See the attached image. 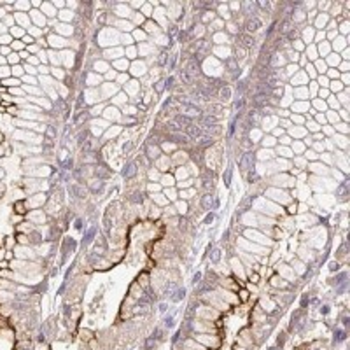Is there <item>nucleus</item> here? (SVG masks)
Listing matches in <instances>:
<instances>
[{
  "label": "nucleus",
  "mask_w": 350,
  "mask_h": 350,
  "mask_svg": "<svg viewBox=\"0 0 350 350\" xmlns=\"http://www.w3.org/2000/svg\"><path fill=\"white\" fill-rule=\"evenodd\" d=\"M135 173H137V163H128L123 170V177L131 179V177H135Z\"/></svg>",
  "instance_id": "obj_10"
},
{
  "label": "nucleus",
  "mask_w": 350,
  "mask_h": 350,
  "mask_svg": "<svg viewBox=\"0 0 350 350\" xmlns=\"http://www.w3.org/2000/svg\"><path fill=\"white\" fill-rule=\"evenodd\" d=\"M88 116H89V114H88V111H82V112H79V114H77L76 117H74V123L81 124V123H82V121H86V119H88Z\"/></svg>",
  "instance_id": "obj_27"
},
{
  "label": "nucleus",
  "mask_w": 350,
  "mask_h": 350,
  "mask_svg": "<svg viewBox=\"0 0 350 350\" xmlns=\"http://www.w3.org/2000/svg\"><path fill=\"white\" fill-rule=\"evenodd\" d=\"M191 158H193V160H195L196 163H200V165H201V160H203V158H201V154H200V152H196V151H195L193 154H191Z\"/></svg>",
  "instance_id": "obj_39"
},
{
  "label": "nucleus",
  "mask_w": 350,
  "mask_h": 350,
  "mask_svg": "<svg viewBox=\"0 0 350 350\" xmlns=\"http://www.w3.org/2000/svg\"><path fill=\"white\" fill-rule=\"evenodd\" d=\"M240 147L244 149L245 152H249V151H252V147H254V142L250 140V138H244L242 142H240Z\"/></svg>",
  "instance_id": "obj_21"
},
{
  "label": "nucleus",
  "mask_w": 350,
  "mask_h": 350,
  "mask_svg": "<svg viewBox=\"0 0 350 350\" xmlns=\"http://www.w3.org/2000/svg\"><path fill=\"white\" fill-rule=\"evenodd\" d=\"M186 224H187V222H186V219H182V221H180V229H186V228H187Z\"/></svg>",
  "instance_id": "obj_51"
},
{
  "label": "nucleus",
  "mask_w": 350,
  "mask_h": 350,
  "mask_svg": "<svg viewBox=\"0 0 350 350\" xmlns=\"http://www.w3.org/2000/svg\"><path fill=\"white\" fill-rule=\"evenodd\" d=\"M180 111H184V112H186L184 116H187L189 119H191V117H196V116H200V112H201V111L198 109V107H195L193 103H187V105L180 107Z\"/></svg>",
  "instance_id": "obj_5"
},
{
  "label": "nucleus",
  "mask_w": 350,
  "mask_h": 350,
  "mask_svg": "<svg viewBox=\"0 0 350 350\" xmlns=\"http://www.w3.org/2000/svg\"><path fill=\"white\" fill-rule=\"evenodd\" d=\"M236 121H238V116H235V117H233V121L229 123V128H228V138H231L233 135H235V130H236Z\"/></svg>",
  "instance_id": "obj_23"
},
{
  "label": "nucleus",
  "mask_w": 350,
  "mask_h": 350,
  "mask_svg": "<svg viewBox=\"0 0 350 350\" xmlns=\"http://www.w3.org/2000/svg\"><path fill=\"white\" fill-rule=\"evenodd\" d=\"M238 44H242L244 47H252V46L256 44V40H254L252 35L244 33V35H238Z\"/></svg>",
  "instance_id": "obj_7"
},
{
  "label": "nucleus",
  "mask_w": 350,
  "mask_h": 350,
  "mask_svg": "<svg viewBox=\"0 0 350 350\" xmlns=\"http://www.w3.org/2000/svg\"><path fill=\"white\" fill-rule=\"evenodd\" d=\"M261 28V19L256 18V16H252V18H249L247 23H245V30H247V33L250 35V33H254V32H257Z\"/></svg>",
  "instance_id": "obj_3"
},
{
  "label": "nucleus",
  "mask_w": 350,
  "mask_h": 350,
  "mask_svg": "<svg viewBox=\"0 0 350 350\" xmlns=\"http://www.w3.org/2000/svg\"><path fill=\"white\" fill-rule=\"evenodd\" d=\"M187 138H200L201 137V128L200 126H195V124H191V126H187Z\"/></svg>",
  "instance_id": "obj_11"
},
{
  "label": "nucleus",
  "mask_w": 350,
  "mask_h": 350,
  "mask_svg": "<svg viewBox=\"0 0 350 350\" xmlns=\"http://www.w3.org/2000/svg\"><path fill=\"white\" fill-rule=\"evenodd\" d=\"M168 137L172 138L173 142H177V144H182V145H186V144L189 142V138H187V135H186V133H182V131H177V133H170Z\"/></svg>",
  "instance_id": "obj_6"
},
{
  "label": "nucleus",
  "mask_w": 350,
  "mask_h": 350,
  "mask_svg": "<svg viewBox=\"0 0 350 350\" xmlns=\"http://www.w3.org/2000/svg\"><path fill=\"white\" fill-rule=\"evenodd\" d=\"M95 233H96V228H91V229H88L84 240H82V244H84V245L91 244V242H93V238H95Z\"/></svg>",
  "instance_id": "obj_22"
},
{
  "label": "nucleus",
  "mask_w": 350,
  "mask_h": 350,
  "mask_svg": "<svg viewBox=\"0 0 350 350\" xmlns=\"http://www.w3.org/2000/svg\"><path fill=\"white\" fill-rule=\"evenodd\" d=\"M224 65L228 67V70H229V72H235V76H240V68H238V63H236L235 58H228Z\"/></svg>",
  "instance_id": "obj_14"
},
{
  "label": "nucleus",
  "mask_w": 350,
  "mask_h": 350,
  "mask_svg": "<svg viewBox=\"0 0 350 350\" xmlns=\"http://www.w3.org/2000/svg\"><path fill=\"white\" fill-rule=\"evenodd\" d=\"M231 175H233V168L228 166L226 173H224V184H226V186H229V184H231Z\"/></svg>",
  "instance_id": "obj_29"
},
{
  "label": "nucleus",
  "mask_w": 350,
  "mask_h": 350,
  "mask_svg": "<svg viewBox=\"0 0 350 350\" xmlns=\"http://www.w3.org/2000/svg\"><path fill=\"white\" fill-rule=\"evenodd\" d=\"M210 259H212V263H219V259H221V249H214L212 254H210Z\"/></svg>",
  "instance_id": "obj_30"
},
{
  "label": "nucleus",
  "mask_w": 350,
  "mask_h": 350,
  "mask_svg": "<svg viewBox=\"0 0 350 350\" xmlns=\"http://www.w3.org/2000/svg\"><path fill=\"white\" fill-rule=\"evenodd\" d=\"M105 166H96V170H95V173H96V177L100 179V180H103L105 177H109L111 175V172L109 170H103Z\"/></svg>",
  "instance_id": "obj_20"
},
{
  "label": "nucleus",
  "mask_w": 350,
  "mask_h": 350,
  "mask_svg": "<svg viewBox=\"0 0 350 350\" xmlns=\"http://www.w3.org/2000/svg\"><path fill=\"white\" fill-rule=\"evenodd\" d=\"M145 152H147V156H149L151 160H154V158H158V156H160V149H158V147H152V145H147L145 147Z\"/></svg>",
  "instance_id": "obj_19"
},
{
  "label": "nucleus",
  "mask_w": 350,
  "mask_h": 350,
  "mask_svg": "<svg viewBox=\"0 0 350 350\" xmlns=\"http://www.w3.org/2000/svg\"><path fill=\"white\" fill-rule=\"evenodd\" d=\"M343 338H345V333H343V331H338L336 334H334V340H338V341L343 340Z\"/></svg>",
  "instance_id": "obj_43"
},
{
  "label": "nucleus",
  "mask_w": 350,
  "mask_h": 350,
  "mask_svg": "<svg viewBox=\"0 0 350 350\" xmlns=\"http://www.w3.org/2000/svg\"><path fill=\"white\" fill-rule=\"evenodd\" d=\"M76 228H77V229L82 228V221H81V219H77V221H76Z\"/></svg>",
  "instance_id": "obj_50"
},
{
  "label": "nucleus",
  "mask_w": 350,
  "mask_h": 350,
  "mask_svg": "<svg viewBox=\"0 0 350 350\" xmlns=\"http://www.w3.org/2000/svg\"><path fill=\"white\" fill-rule=\"evenodd\" d=\"M219 98L224 100V102L229 100V98H231V88H229V86H222V88L219 89Z\"/></svg>",
  "instance_id": "obj_17"
},
{
  "label": "nucleus",
  "mask_w": 350,
  "mask_h": 350,
  "mask_svg": "<svg viewBox=\"0 0 350 350\" xmlns=\"http://www.w3.org/2000/svg\"><path fill=\"white\" fill-rule=\"evenodd\" d=\"M46 135H47V138H54V137H56V131H54L53 126H47V130H46Z\"/></svg>",
  "instance_id": "obj_36"
},
{
  "label": "nucleus",
  "mask_w": 350,
  "mask_h": 350,
  "mask_svg": "<svg viewBox=\"0 0 350 350\" xmlns=\"http://www.w3.org/2000/svg\"><path fill=\"white\" fill-rule=\"evenodd\" d=\"M247 89V81H240L238 84H236V91H238V95H242Z\"/></svg>",
  "instance_id": "obj_33"
},
{
  "label": "nucleus",
  "mask_w": 350,
  "mask_h": 350,
  "mask_svg": "<svg viewBox=\"0 0 350 350\" xmlns=\"http://www.w3.org/2000/svg\"><path fill=\"white\" fill-rule=\"evenodd\" d=\"M180 298H184V289H179V291H177V296H173V299H175V301H179Z\"/></svg>",
  "instance_id": "obj_42"
},
{
  "label": "nucleus",
  "mask_w": 350,
  "mask_h": 350,
  "mask_svg": "<svg viewBox=\"0 0 350 350\" xmlns=\"http://www.w3.org/2000/svg\"><path fill=\"white\" fill-rule=\"evenodd\" d=\"M347 186H348L347 182H341V184H340V187H338V191H336V195L340 196L341 200H343V198H347Z\"/></svg>",
  "instance_id": "obj_26"
},
{
  "label": "nucleus",
  "mask_w": 350,
  "mask_h": 350,
  "mask_svg": "<svg viewBox=\"0 0 350 350\" xmlns=\"http://www.w3.org/2000/svg\"><path fill=\"white\" fill-rule=\"evenodd\" d=\"M163 89H165V81H160V82L156 84V91H158V93H161Z\"/></svg>",
  "instance_id": "obj_40"
},
{
  "label": "nucleus",
  "mask_w": 350,
  "mask_h": 350,
  "mask_svg": "<svg viewBox=\"0 0 350 350\" xmlns=\"http://www.w3.org/2000/svg\"><path fill=\"white\" fill-rule=\"evenodd\" d=\"M270 98H271L270 93H256L252 96V103H254V107H257V109H259V107H263V105L266 107V103H268V100H270Z\"/></svg>",
  "instance_id": "obj_4"
},
{
  "label": "nucleus",
  "mask_w": 350,
  "mask_h": 350,
  "mask_svg": "<svg viewBox=\"0 0 350 350\" xmlns=\"http://www.w3.org/2000/svg\"><path fill=\"white\" fill-rule=\"evenodd\" d=\"M77 107H82V95H79V100H77Z\"/></svg>",
  "instance_id": "obj_53"
},
{
  "label": "nucleus",
  "mask_w": 350,
  "mask_h": 350,
  "mask_svg": "<svg viewBox=\"0 0 350 350\" xmlns=\"http://www.w3.org/2000/svg\"><path fill=\"white\" fill-rule=\"evenodd\" d=\"M287 37H289V39H296V37H298V30H291L287 33Z\"/></svg>",
  "instance_id": "obj_45"
},
{
  "label": "nucleus",
  "mask_w": 350,
  "mask_h": 350,
  "mask_svg": "<svg viewBox=\"0 0 350 350\" xmlns=\"http://www.w3.org/2000/svg\"><path fill=\"white\" fill-rule=\"evenodd\" d=\"M30 240L33 242V244H39V242H42V238H40L39 233H32V235H30Z\"/></svg>",
  "instance_id": "obj_38"
},
{
  "label": "nucleus",
  "mask_w": 350,
  "mask_h": 350,
  "mask_svg": "<svg viewBox=\"0 0 350 350\" xmlns=\"http://www.w3.org/2000/svg\"><path fill=\"white\" fill-rule=\"evenodd\" d=\"M77 138H79V140H77V144H79V145H82V142H86L84 138H88V131L79 133V137H77Z\"/></svg>",
  "instance_id": "obj_37"
},
{
  "label": "nucleus",
  "mask_w": 350,
  "mask_h": 350,
  "mask_svg": "<svg viewBox=\"0 0 350 350\" xmlns=\"http://www.w3.org/2000/svg\"><path fill=\"white\" fill-rule=\"evenodd\" d=\"M252 180H257V175L254 173V170H252V173H249V182H252Z\"/></svg>",
  "instance_id": "obj_48"
},
{
  "label": "nucleus",
  "mask_w": 350,
  "mask_h": 350,
  "mask_svg": "<svg viewBox=\"0 0 350 350\" xmlns=\"http://www.w3.org/2000/svg\"><path fill=\"white\" fill-rule=\"evenodd\" d=\"M291 25H293V23H291V19H289V18H285L284 21L280 23V28H279V30H280V33H282V35L289 33V32H291Z\"/></svg>",
  "instance_id": "obj_18"
},
{
  "label": "nucleus",
  "mask_w": 350,
  "mask_h": 350,
  "mask_svg": "<svg viewBox=\"0 0 350 350\" xmlns=\"http://www.w3.org/2000/svg\"><path fill=\"white\" fill-rule=\"evenodd\" d=\"M130 200H131L133 203H142V201H144V195H142V193H135Z\"/></svg>",
  "instance_id": "obj_34"
},
{
  "label": "nucleus",
  "mask_w": 350,
  "mask_h": 350,
  "mask_svg": "<svg viewBox=\"0 0 350 350\" xmlns=\"http://www.w3.org/2000/svg\"><path fill=\"white\" fill-rule=\"evenodd\" d=\"M180 77H182V81H184L186 84H193V81H195L193 77L189 76V74H187L186 70H180Z\"/></svg>",
  "instance_id": "obj_31"
},
{
  "label": "nucleus",
  "mask_w": 350,
  "mask_h": 350,
  "mask_svg": "<svg viewBox=\"0 0 350 350\" xmlns=\"http://www.w3.org/2000/svg\"><path fill=\"white\" fill-rule=\"evenodd\" d=\"M160 63H161V65H165V63H166V53H161L160 54Z\"/></svg>",
  "instance_id": "obj_47"
},
{
  "label": "nucleus",
  "mask_w": 350,
  "mask_h": 350,
  "mask_svg": "<svg viewBox=\"0 0 350 350\" xmlns=\"http://www.w3.org/2000/svg\"><path fill=\"white\" fill-rule=\"evenodd\" d=\"M175 124H177L179 128H180V126L187 128V126H191V124H193V119H189V117H187V116H184V114H177V116H175Z\"/></svg>",
  "instance_id": "obj_9"
},
{
  "label": "nucleus",
  "mask_w": 350,
  "mask_h": 350,
  "mask_svg": "<svg viewBox=\"0 0 350 350\" xmlns=\"http://www.w3.org/2000/svg\"><path fill=\"white\" fill-rule=\"evenodd\" d=\"M244 105H245V98L240 96V98H236V102L233 103V109H235V111H242V109H244Z\"/></svg>",
  "instance_id": "obj_28"
},
{
  "label": "nucleus",
  "mask_w": 350,
  "mask_h": 350,
  "mask_svg": "<svg viewBox=\"0 0 350 350\" xmlns=\"http://www.w3.org/2000/svg\"><path fill=\"white\" fill-rule=\"evenodd\" d=\"M201 207H203V210H208V212L214 208V196L210 193L201 196Z\"/></svg>",
  "instance_id": "obj_8"
},
{
  "label": "nucleus",
  "mask_w": 350,
  "mask_h": 350,
  "mask_svg": "<svg viewBox=\"0 0 350 350\" xmlns=\"http://www.w3.org/2000/svg\"><path fill=\"white\" fill-rule=\"evenodd\" d=\"M200 123L203 124L205 128H210L212 124H215V123H217V117H215V116H212V114L201 116V119H200Z\"/></svg>",
  "instance_id": "obj_12"
},
{
  "label": "nucleus",
  "mask_w": 350,
  "mask_h": 350,
  "mask_svg": "<svg viewBox=\"0 0 350 350\" xmlns=\"http://www.w3.org/2000/svg\"><path fill=\"white\" fill-rule=\"evenodd\" d=\"M214 186V173L212 172H205V177H203V187L205 189H212Z\"/></svg>",
  "instance_id": "obj_15"
},
{
  "label": "nucleus",
  "mask_w": 350,
  "mask_h": 350,
  "mask_svg": "<svg viewBox=\"0 0 350 350\" xmlns=\"http://www.w3.org/2000/svg\"><path fill=\"white\" fill-rule=\"evenodd\" d=\"M252 201H254V196H249L247 200H244V201H242V205L238 207V215H240V214H244V212H247V208L252 205Z\"/></svg>",
  "instance_id": "obj_16"
},
{
  "label": "nucleus",
  "mask_w": 350,
  "mask_h": 350,
  "mask_svg": "<svg viewBox=\"0 0 350 350\" xmlns=\"http://www.w3.org/2000/svg\"><path fill=\"white\" fill-rule=\"evenodd\" d=\"M338 268H340V264H338L336 261H331V263H329V270H331V271L338 270Z\"/></svg>",
  "instance_id": "obj_41"
},
{
  "label": "nucleus",
  "mask_w": 350,
  "mask_h": 350,
  "mask_svg": "<svg viewBox=\"0 0 350 350\" xmlns=\"http://www.w3.org/2000/svg\"><path fill=\"white\" fill-rule=\"evenodd\" d=\"M244 7H245V9H247V14H249V16H250V9L254 11V4H249V2H247V4L244 5Z\"/></svg>",
  "instance_id": "obj_46"
},
{
  "label": "nucleus",
  "mask_w": 350,
  "mask_h": 350,
  "mask_svg": "<svg viewBox=\"0 0 350 350\" xmlns=\"http://www.w3.org/2000/svg\"><path fill=\"white\" fill-rule=\"evenodd\" d=\"M212 221H214V214L210 212V214H208V215H207V217H205V224H210V222H212Z\"/></svg>",
  "instance_id": "obj_44"
},
{
  "label": "nucleus",
  "mask_w": 350,
  "mask_h": 350,
  "mask_svg": "<svg viewBox=\"0 0 350 350\" xmlns=\"http://www.w3.org/2000/svg\"><path fill=\"white\" fill-rule=\"evenodd\" d=\"M68 191H70L72 195H76V198H84V191L81 189L79 186H70Z\"/></svg>",
  "instance_id": "obj_24"
},
{
  "label": "nucleus",
  "mask_w": 350,
  "mask_h": 350,
  "mask_svg": "<svg viewBox=\"0 0 350 350\" xmlns=\"http://www.w3.org/2000/svg\"><path fill=\"white\" fill-rule=\"evenodd\" d=\"M212 144H214L212 137H201L198 142V147H208V145H212Z\"/></svg>",
  "instance_id": "obj_25"
},
{
  "label": "nucleus",
  "mask_w": 350,
  "mask_h": 350,
  "mask_svg": "<svg viewBox=\"0 0 350 350\" xmlns=\"http://www.w3.org/2000/svg\"><path fill=\"white\" fill-rule=\"evenodd\" d=\"M254 163H256V154L252 151L244 152L238 161V168L242 172H250V170H254Z\"/></svg>",
  "instance_id": "obj_1"
},
{
  "label": "nucleus",
  "mask_w": 350,
  "mask_h": 350,
  "mask_svg": "<svg viewBox=\"0 0 350 350\" xmlns=\"http://www.w3.org/2000/svg\"><path fill=\"white\" fill-rule=\"evenodd\" d=\"M184 70H186L187 74L193 77V79H195V77H200V76H201V70H200V63L196 62V60H189Z\"/></svg>",
  "instance_id": "obj_2"
},
{
  "label": "nucleus",
  "mask_w": 350,
  "mask_h": 350,
  "mask_svg": "<svg viewBox=\"0 0 350 350\" xmlns=\"http://www.w3.org/2000/svg\"><path fill=\"white\" fill-rule=\"evenodd\" d=\"M103 187H105V182L103 180H91L89 182V189H91V193H102Z\"/></svg>",
  "instance_id": "obj_13"
},
{
  "label": "nucleus",
  "mask_w": 350,
  "mask_h": 350,
  "mask_svg": "<svg viewBox=\"0 0 350 350\" xmlns=\"http://www.w3.org/2000/svg\"><path fill=\"white\" fill-rule=\"evenodd\" d=\"M345 277H347L345 273H341L340 277H338V279H334V282H336V284H340V282H343V279H345Z\"/></svg>",
  "instance_id": "obj_49"
},
{
  "label": "nucleus",
  "mask_w": 350,
  "mask_h": 350,
  "mask_svg": "<svg viewBox=\"0 0 350 350\" xmlns=\"http://www.w3.org/2000/svg\"><path fill=\"white\" fill-rule=\"evenodd\" d=\"M54 107H56V109H60L62 112H65V111H67V103L63 102L62 98H56V102H54Z\"/></svg>",
  "instance_id": "obj_32"
},
{
  "label": "nucleus",
  "mask_w": 350,
  "mask_h": 350,
  "mask_svg": "<svg viewBox=\"0 0 350 350\" xmlns=\"http://www.w3.org/2000/svg\"><path fill=\"white\" fill-rule=\"evenodd\" d=\"M200 279H201V273H196V275H195V280H193V282L196 284V282H200Z\"/></svg>",
  "instance_id": "obj_52"
},
{
  "label": "nucleus",
  "mask_w": 350,
  "mask_h": 350,
  "mask_svg": "<svg viewBox=\"0 0 350 350\" xmlns=\"http://www.w3.org/2000/svg\"><path fill=\"white\" fill-rule=\"evenodd\" d=\"M173 82H175V77H168V79L165 81V88H168V89H172V88H173V86H175V84H173Z\"/></svg>",
  "instance_id": "obj_35"
}]
</instances>
